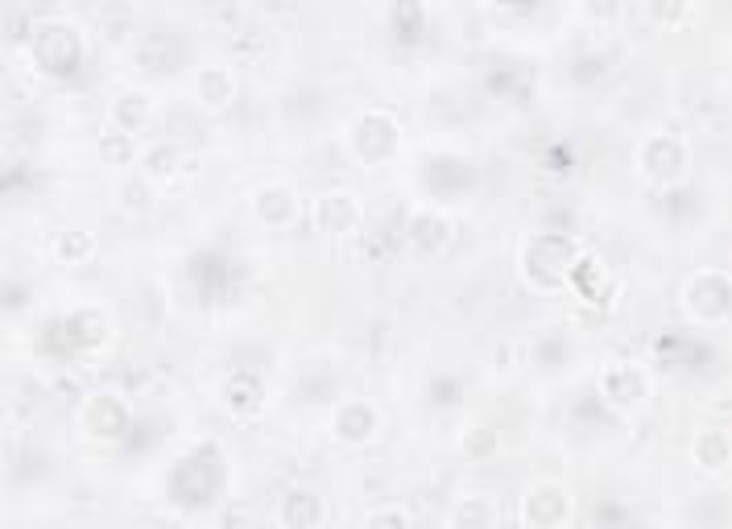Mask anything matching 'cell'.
I'll return each mask as SVG.
<instances>
[{
    "mask_svg": "<svg viewBox=\"0 0 732 529\" xmlns=\"http://www.w3.org/2000/svg\"><path fill=\"white\" fill-rule=\"evenodd\" d=\"M576 261H579V245L563 232H538L534 240H526V249H522V273H526V281H530L534 290H543V294L563 290Z\"/></svg>",
    "mask_w": 732,
    "mask_h": 529,
    "instance_id": "1",
    "label": "cell"
},
{
    "mask_svg": "<svg viewBox=\"0 0 732 529\" xmlns=\"http://www.w3.org/2000/svg\"><path fill=\"white\" fill-rule=\"evenodd\" d=\"M30 54L42 75L66 79L75 75L79 63H83V38L66 21H38L30 33Z\"/></svg>",
    "mask_w": 732,
    "mask_h": 529,
    "instance_id": "2",
    "label": "cell"
},
{
    "mask_svg": "<svg viewBox=\"0 0 732 529\" xmlns=\"http://www.w3.org/2000/svg\"><path fill=\"white\" fill-rule=\"evenodd\" d=\"M219 492V452L195 447L187 459H178L171 471V500L178 509H203Z\"/></svg>",
    "mask_w": 732,
    "mask_h": 529,
    "instance_id": "3",
    "label": "cell"
},
{
    "mask_svg": "<svg viewBox=\"0 0 732 529\" xmlns=\"http://www.w3.org/2000/svg\"><path fill=\"white\" fill-rule=\"evenodd\" d=\"M596 393H600V402L608 409L633 414L650 397V373L641 364H608L605 373H600V381H596Z\"/></svg>",
    "mask_w": 732,
    "mask_h": 529,
    "instance_id": "4",
    "label": "cell"
},
{
    "mask_svg": "<svg viewBox=\"0 0 732 529\" xmlns=\"http://www.w3.org/2000/svg\"><path fill=\"white\" fill-rule=\"evenodd\" d=\"M128 405L116 393H92L87 402L79 405V431L92 438V443H121L128 431Z\"/></svg>",
    "mask_w": 732,
    "mask_h": 529,
    "instance_id": "5",
    "label": "cell"
},
{
    "mask_svg": "<svg viewBox=\"0 0 732 529\" xmlns=\"http://www.w3.org/2000/svg\"><path fill=\"white\" fill-rule=\"evenodd\" d=\"M729 302H732V286L720 269H703L695 278L687 281L683 290V311L700 323H724L729 319Z\"/></svg>",
    "mask_w": 732,
    "mask_h": 529,
    "instance_id": "6",
    "label": "cell"
},
{
    "mask_svg": "<svg viewBox=\"0 0 732 529\" xmlns=\"http://www.w3.org/2000/svg\"><path fill=\"white\" fill-rule=\"evenodd\" d=\"M398 145H402V128L393 121L390 112H364L352 128V149H357L360 162H369V166H381V162H390L398 154Z\"/></svg>",
    "mask_w": 732,
    "mask_h": 529,
    "instance_id": "7",
    "label": "cell"
},
{
    "mask_svg": "<svg viewBox=\"0 0 732 529\" xmlns=\"http://www.w3.org/2000/svg\"><path fill=\"white\" fill-rule=\"evenodd\" d=\"M638 170L654 183V187H674L687 170V145L679 137L654 133L638 145Z\"/></svg>",
    "mask_w": 732,
    "mask_h": 529,
    "instance_id": "8",
    "label": "cell"
},
{
    "mask_svg": "<svg viewBox=\"0 0 732 529\" xmlns=\"http://www.w3.org/2000/svg\"><path fill=\"white\" fill-rule=\"evenodd\" d=\"M522 526L530 529H559L571 521V497L555 484H538L522 497Z\"/></svg>",
    "mask_w": 732,
    "mask_h": 529,
    "instance_id": "9",
    "label": "cell"
},
{
    "mask_svg": "<svg viewBox=\"0 0 732 529\" xmlns=\"http://www.w3.org/2000/svg\"><path fill=\"white\" fill-rule=\"evenodd\" d=\"M405 240H410V249L419 252V257H435L452 240V219L443 216V211H435V207H422L405 224Z\"/></svg>",
    "mask_w": 732,
    "mask_h": 529,
    "instance_id": "10",
    "label": "cell"
},
{
    "mask_svg": "<svg viewBox=\"0 0 732 529\" xmlns=\"http://www.w3.org/2000/svg\"><path fill=\"white\" fill-rule=\"evenodd\" d=\"M377 426H381V418L369 402H343L336 409V422H331V431L343 447H369L377 438Z\"/></svg>",
    "mask_w": 732,
    "mask_h": 529,
    "instance_id": "11",
    "label": "cell"
},
{
    "mask_svg": "<svg viewBox=\"0 0 732 529\" xmlns=\"http://www.w3.org/2000/svg\"><path fill=\"white\" fill-rule=\"evenodd\" d=\"M315 219H319V228L323 232H357L360 219H364V207H360V199L352 195V190H328L323 199L315 203Z\"/></svg>",
    "mask_w": 732,
    "mask_h": 529,
    "instance_id": "12",
    "label": "cell"
},
{
    "mask_svg": "<svg viewBox=\"0 0 732 529\" xmlns=\"http://www.w3.org/2000/svg\"><path fill=\"white\" fill-rule=\"evenodd\" d=\"M66 340V352H95L100 343L109 340V319L104 311H95V307H83V311L66 314L63 323H59Z\"/></svg>",
    "mask_w": 732,
    "mask_h": 529,
    "instance_id": "13",
    "label": "cell"
},
{
    "mask_svg": "<svg viewBox=\"0 0 732 529\" xmlns=\"http://www.w3.org/2000/svg\"><path fill=\"white\" fill-rule=\"evenodd\" d=\"M224 405H228V414L240 422L261 418V409H266V385H261V376L257 373L228 376V381H224Z\"/></svg>",
    "mask_w": 732,
    "mask_h": 529,
    "instance_id": "14",
    "label": "cell"
},
{
    "mask_svg": "<svg viewBox=\"0 0 732 529\" xmlns=\"http://www.w3.org/2000/svg\"><path fill=\"white\" fill-rule=\"evenodd\" d=\"M567 286H571L579 298H588V302H612V294H617V286L608 281L605 264L592 261V257H584V252H579V261L571 264Z\"/></svg>",
    "mask_w": 732,
    "mask_h": 529,
    "instance_id": "15",
    "label": "cell"
},
{
    "mask_svg": "<svg viewBox=\"0 0 732 529\" xmlns=\"http://www.w3.org/2000/svg\"><path fill=\"white\" fill-rule=\"evenodd\" d=\"M252 211H257V219H261V224H269V228H290V224L298 219L295 190L261 187V190H257V199H252Z\"/></svg>",
    "mask_w": 732,
    "mask_h": 529,
    "instance_id": "16",
    "label": "cell"
},
{
    "mask_svg": "<svg viewBox=\"0 0 732 529\" xmlns=\"http://www.w3.org/2000/svg\"><path fill=\"white\" fill-rule=\"evenodd\" d=\"M109 121L116 128H125V133H145L150 128V121H154V100L145 92H125V95H116L112 100V108H109Z\"/></svg>",
    "mask_w": 732,
    "mask_h": 529,
    "instance_id": "17",
    "label": "cell"
},
{
    "mask_svg": "<svg viewBox=\"0 0 732 529\" xmlns=\"http://www.w3.org/2000/svg\"><path fill=\"white\" fill-rule=\"evenodd\" d=\"M195 92H199V100L207 104L212 112H224L233 108L236 100V79L228 66H203L199 79H195Z\"/></svg>",
    "mask_w": 732,
    "mask_h": 529,
    "instance_id": "18",
    "label": "cell"
},
{
    "mask_svg": "<svg viewBox=\"0 0 732 529\" xmlns=\"http://www.w3.org/2000/svg\"><path fill=\"white\" fill-rule=\"evenodd\" d=\"M323 521V505L315 497L311 488H290L281 497V526L290 529H315Z\"/></svg>",
    "mask_w": 732,
    "mask_h": 529,
    "instance_id": "19",
    "label": "cell"
},
{
    "mask_svg": "<svg viewBox=\"0 0 732 529\" xmlns=\"http://www.w3.org/2000/svg\"><path fill=\"white\" fill-rule=\"evenodd\" d=\"M691 455H695V467H700V471H708V476H720V471L729 467V459H732L729 435H724V431H703V435L695 438Z\"/></svg>",
    "mask_w": 732,
    "mask_h": 529,
    "instance_id": "20",
    "label": "cell"
},
{
    "mask_svg": "<svg viewBox=\"0 0 732 529\" xmlns=\"http://www.w3.org/2000/svg\"><path fill=\"white\" fill-rule=\"evenodd\" d=\"M141 166H145V178H150V183H171V178H178V166H183V149L162 141V145H154V149H145Z\"/></svg>",
    "mask_w": 732,
    "mask_h": 529,
    "instance_id": "21",
    "label": "cell"
},
{
    "mask_svg": "<svg viewBox=\"0 0 732 529\" xmlns=\"http://www.w3.org/2000/svg\"><path fill=\"white\" fill-rule=\"evenodd\" d=\"M54 257L63 264H87L95 257V236L79 232V228H66V232L54 236Z\"/></svg>",
    "mask_w": 732,
    "mask_h": 529,
    "instance_id": "22",
    "label": "cell"
},
{
    "mask_svg": "<svg viewBox=\"0 0 732 529\" xmlns=\"http://www.w3.org/2000/svg\"><path fill=\"white\" fill-rule=\"evenodd\" d=\"M393 30L402 42H419L422 33H426V9H422V0H398L393 4Z\"/></svg>",
    "mask_w": 732,
    "mask_h": 529,
    "instance_id": "23",
    "label": "cell"
},
{
    "mask_svg": "<svg viewBox=\"0 0 732 529\" xmlns=\"http://www.w3.org/2000/svg\"><path fill=\"white\" fill-rule=\"evenodd\" d=\"M100 157H104L109 166H133V162H137V141H133V133L112 125L109 133L100 137Z\"/></svg>",
    "mask_w": 732,
    "mask_h": 529,
    "instance_id": "24",
    "label": "cell"
},
{
    "mask_svg": "<svg viewBox=\"0 0 732 529\" xmlns=\"http://www.w3.org/2000/svg\"><path fill=\"white\" fill-rule=\"evenodd\" d=\"M493 521V505L488 500H481V497H464L460 505L452 509V526H460V529H481V526H488Z\"/></svg>",
    "mask_w": 732,
    "mask_h": 529,
    "instance_id": "25",
    "label": "cell"
},
{
    "mask_svg": "<svg viewBox=\"0 0 732 529\" xmlns=\"http://www.w3.org/2000/svg\"><path fill=\"white\" fill-rule=\"evenodd\" d=\"M646 9L654 17V25L674 30V25H683L687 13H691V0H646Z\"/></svg>",
    "mask_w": 732,
    "mask_h": 529,
    "instance_id": "26",
    "label": "cell"
},
{
    "mask_svg": "<svg viewBox=\"0 0 732 529\" xmlns=\"http://www.w3.org/2000/svg\"><path fill=\"white\" fill-rule=\"evenodd\" d=\"M414 517H410V509L405 505H381V509H369V517H364V526H410Z\"/></svg>",
    "mask_w": 732,
    "mask_h": 529,
    "instance_id": "27",
    "label": "cell"
},
{
    "mask_svg": "<svg viewBox=\"0 0 732 529\" xmlns=\"http://www.w3.org/2000/svg\"><path fill=\"white\" fill-rule=\"evenodd\" d=\"M584 17L596 25H612L621 17V0H584Z\"/></svg>",
    "mask_w": 732,
    "mask_h": 529,
    "instance_id": "28",
    "label": "cell"
},
{
    "mask_svg": "<svg viewBox=\"0 0 732 529\" xmlns=\"http://www.w3.org/2000/svg\"><path fill=\"white\" fill-rule=\"evenodd\" d=\"M125 207L128 211H145L150 207V178H141V183H125Z\"/></svg>",
    "mask_w": 732,
    "mask_h": 529,
    "instance_id": "29",
    "label": "cell"
},
{
    "mask_svg": "<svg viewBox=\"0 0 732 529\" xmlns=\"http://www.w3.org/2000/svg\"><path fill=\"white\" fill-rule=\"evenodd\" d=\"M493 443H497V438L488 435V431H476V435L464 438V452L467 455H484V452H493Z\"/></svg>",
    "mask_w": 732,
    "mask_h": 529,
    "instance_id": "30",
    "label": "cell"
},
{
    "mask_svg": "<svg viewBox=\"0 0 732 529\" xmlns=\"http://www.w3.org/2000/svg\"><path fill=\"white\" fill-rule=\"evenodd\" d=\"M501 9H530L534 0H497Z\"/></svg>",
    "mask_w": 732,
    "mask_h": 529,
    "instance_id": "31",
    "label": "cell"
}]
</instances>
